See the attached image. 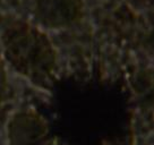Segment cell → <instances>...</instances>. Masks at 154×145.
Instances as JSON below:
<instances>
[{"mask_svg":"<svg viewBox=\"0 0 154 145\" xmlns=\"http://www.w3.org/2000/svg\"><path fill=\"white\" fill-rule=\"evenodd\" d=\"M7 59L20 74L35 82H43L52 74L56 53L44 35L29 27H17L6 34Z\"/></svg>","mask_w":154,"mask_h":145,"instance_id":"obj_1","label":"cell"},{"mask_svg":"<svg viewBox=\"0 0 154 145\" xmlns=\"http://www.w3.org/2000/svg\"><path fill=\"white\" fill-rule=\"evenodd\" d=\"M79 14L78 0H35V15L48 27H66L76 22Z\"/></svg>","mask_w":154,"mask_h":145,"instance_id":"obj_2","label":"cell"},{"mask_svg":"<svg viewBox=\"0 0 154 145\" xmlns=\"http://www.w3.org/2000/svg\"><path fill=\"white\" fill-rule=\"evenodd\" d=\"M47 133V126L32 112H20L13 117L8 126L10 145H36Z\"/></svg>","mask_w":154,"mask_h":145,"instance_id":"obj_3","label":"cell"},{"mask_svg":"<svg viewBox=\"0 0 154 145\" xmlns=\"http://www.w3.org/2000/svg\"><path fill=\"white\" fill-rule=\"evenodd\" d=\"M7 93V78H6L5 68L0 63V104L5 100Z\"/></svg>","mask_w":154,"mask_h":145,"instance_id":"obj_4","label":"cell"}]
</instances>
